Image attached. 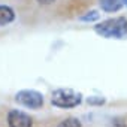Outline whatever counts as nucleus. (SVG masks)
<instances>
[{
	"mask_svg": "<svg viewBox=\"0 0 127 127\" xmlns=\"http://www.w3.org/2000/svg\"><path fill=\"white\" fill-rule=\"evenodd\" d=\"M94 32L105 39H126L127 37V18L114 17L102 23H97L94 26Z\"/></svg>",
	"mask_w": 127,
	"mask_h": 127,
	"instance_id": "obj_1",
	"label": "nucleus"
},
{
	"mask_svg": "<svg viewBox=\"0 0 127 127\" xmlns=\"http://www.w3.org/2000/svg\"><path fill=\"white\" fill-rule=\"evenodd\" d=\"M82 100H84L82 94L72 88H57L51 94V103L55 108H61V109L76 108L82 103Z\"/></svg>",
	"mask_w": 127,
	"mask_h": 127,
	"instance_id": "obj_2",
	"label": "nucleus"
},
{
	"mask_svg": "<svg viewBox=\"0 0 127 127\" xmlns=\"http://www.w3.org/2000/svg\"><path fill=\"white\" fill-rule=\"evenodd\" d=\"M15 102L29 109H40L45 103L43 94L37 90H20L15 94Z\"/></svg>",
	"mask_w": 127,
	"mask_h": 127,
	"instance_id": "obj_3",
	"label": "nucleus"
},
{
	"mask_svg": "<svg viewBox=\"0 0 127 127\" xmlns=\"http://www.w3.org/2000/svg\"><path fill=\"white\" fill-rule=\"evenodd\" d=\"M9 127H33V118L20 109H11L8 112Z\"/></svg>",
	"mask_w": 127,
	"mask_h": 127,
	"instance_id": "obj_4",
	"label": "nucleus"
},
{
	"mask_svg": "<svg viewBox=\"0 0 127 127\" xmlns=\"http://www.w3.org/2000/svg\"><path fill=\"white\" fill-rule=\"evenodd\" d=\"M15 21V11L8 5H0V27H6Z\"/></svg>",
	"mask_w": 127,
	"mask_h": 127,
	"instance_id": "obj_5",
	"label": "nucleus"
},
{
	"mask_svg": "<svg viewBox=\"0 0 127 127\" xmlns=\"http://www.w3.org/2000/svg\"><path fill=\"white\" fill-rule=\"evenodd\" d=\"M99 5L105 12H117L123 8V0H99Z\"/></svg>",
	"mask_w": 127,
	"mask_h": 127,
	"instance_id": "obj_6",
	"label": "nucleus"
},
{
	"mask_svg": "<svg viewBox=\"0 0 127 127\" xmlns=\"http://www.w3.org/2000/svg\"><path fill=\"white\" fill-rule=\"evenodd\" d=\"M57 127H82V123L76 117H67L64 120H61L57 124Z\"/></svg>",
	"mask_w": 127,
	"mask_h": 127,
	"instance_id": "obj_7",
	"label": "nucleus"
},
{
	"mask_svg": "<svg viewBox=\"0 0 127 127\" xmlns=\"http://www.w3.org/2000/svg\"><path fill=\"white\" fill-rule=\"evenodd\" d=\"M99 18H100L99 11L93 9V11H88V12H85L84 15H81L78 20H79V21H82V23H94V21H97Z\"/></svg>",
	"mask_w": 127,
	"mask_h": 127,
	"instance_id": "obj_8",
	"label": "nucleus"
},
{
	"mask_svg": "<svg viewBox=\"0 0 127 127\" xmlns=\"http://www.w3.org/2000/svg\"><path fill=\"white\" fill-rule=\"evenodd\" d=\"M87 103L91 105V106H102V105L106 103V99L102 97V96H90L87 99Z\"/></svg>",
	"mask_w": 127,
	"mask_h": 127,
	"instance_id": "obj_9",
	"label": "nucleus"
},
{
	"mask_svg": "<svg viewBox=\"0 0 127 127\" xmlns=\"http://www.w3.org/2000/svg\"><path fill=\"white\" fill-rule=\"evenodd\" d=\"M108 127H127V123L123 117H114V118H111Z\"/></svg>",
	"mask_w": 127,
	"mask_h": 127,
	"instance_id": "obj_10",
	"label": "nucleus"
},
{
	"mask_svg": "<svg viewBox=\"0 0 127 127\" xmlns=\"http://www.w3.org/2000/svg\"><path fill=\"white\" fill-rule=\"evenodd\" d=\"M36 2L39 3V5H43V6H48V5H52L55 0H36Z\"/></svg>",
	"mask_w": 127,
	"mask_h": 127,
	"instance_id": "obj_11",
	"label": "nucleus"
},
{
	"mask_svg": "<svg viewBox=\"0 0 127 127\" xmlns=\"http://www.w3.org/2000/svg\"><path fill=\"white\" fill-rule=\"evenodd\" d=\"M123 6H127V0H123Z\"/></svg>",
	"mask_w": 127,
	"mask_h": 127,
	"instance_id": "obj_12",
	"label": "nucleus"
}]
</instances>
